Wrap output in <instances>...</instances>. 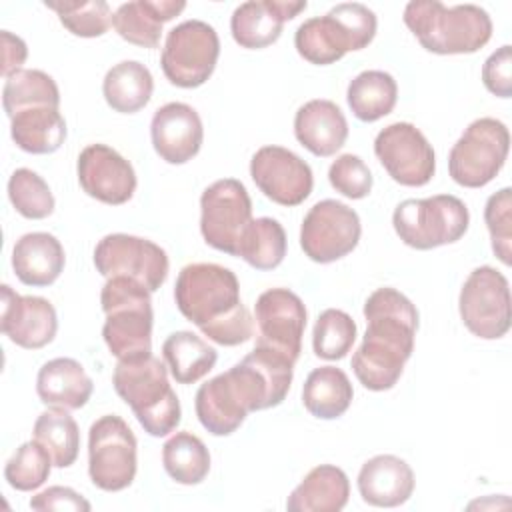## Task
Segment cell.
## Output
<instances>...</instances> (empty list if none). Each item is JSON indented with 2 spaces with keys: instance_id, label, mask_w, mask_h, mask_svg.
Segmentation results:
<instances>
[{
  "instance_id": "6da1fadb",
  "label": "cell",
  "mask_w": 512,
  "mask_h": 512,
  "mask_svg": "<svg viewBox=\"0 0 512 512\" xmlns=\"http://www.w3.org/2000/svg\"><path fill=\"white\" fill-rule=\"evenodd\" d=\"M364 318L366 334L352 356V370L364 388L384 392L396 386L414 352L418 310L402 292L384 286L366 298Z\"/></svg>"
},
{
  "instance_id": "7a4b0ae2",
  "label": "cell",
  "mask_w": 512,
  "mask_h": 512,
  "mask_svg": "<svg viewBox=\"0 0 512 512\" xmlns=\"http://www.w3.org/2000/svg\"><path fill=\"white\" fill-rule=\"evenodd\" d=\"M180 314L210 336L250 314L240 300V284L230 268L194 262L180 270L174 284Z\"/></svg>"
},
{
  "instance_id": "3957f363",
  "label": "cell",
  "mask_w": 512,
  "mask_h": 512,
  "mask_svg": "<svg viewBox=\"0 0 512 512\" xmlns=\"http://www.w3.org/2000/svg\"><path fill=\"white\" fill-rule=\"evenodd\" d=\"M402 18L420 46L440 56L474 54L492 38V20L476 4L446 6L438 0H412Z\"/></svg>"
},
{
  "instance_id": "277c9868",
  "label": "cell",
  "mask_w": 512,
  "mask_h": 512,
  "mask_svg": "<svg viewBox=\"0 0 512 512\" xmlns=\"http://www.w3.org/2000/svg\"><path fill=\"white\" fill-rule=\"evenodd\" d=\"M112 384L132 408L136 420L154 438L168 436L180 424V400L168 382V368L156 356L118 360Z\"/></svg>"
},
{
  "instance_id": "5b68a950",
  "label": "cell",
  "mask_w": 512,
  "mask_h": 512,
  "mask_svg": "<svg viewBox=\"0 0 512 512\" xmlns=\"http://www.w3.org/2000/svg\"><path fill=\"white\" fill-rule=\"evenodd\" d=\"M150 290L128 276L108 278L100 292L106 322L102 338L118 360H138L152 354V298Z\"/></svg>"
},
{
  "instance_id": "8992f818",
  "label": "cell",
  "mask_w": 512,
  "mask_h": 512,
  "mask_svg": "<svg viewBox=\"0 0 512 512\" xmlns=\"http://www.w3.org/2000/svg\"><path fill=\"white\" fill-rule=\"evenodd\" d=\"M376 14L360 2H340L324 16L304 20L296 34V52L310 64L328 66L346 52L366 48L376 36Z\"/></svg>"
},
{
  "instance_id": "52a82bcc",
  "label": "cell",
  "mask_w": 512,
  "mask_h": 512,
  "mask_svg": "<svg viewBox=\"0 0 512 512\" xmlns=\"http://www.w3.org/2000/svg\"><path fill=\"white\" fill-rule=\"evenodd\" d=\"M470 224L466 204L452 194L402 200L392 214L398 238L416 250H432L458 242Z\"/></svg>"
},
{
  "instance_id": "ba28073f",
  "label": "cell",
  "mask_w": 512,
  "mask_h": 512,
  "mask_svg": "<svg viewBox=\"0 0 512 512\" xmlns=\"http://www.w3.org/2000/svg\"><path fill=\"white\" fill-rule=\"evenodd\" d=\"M510 150L504 122L484 116L468 124L448 154V172L464 188H482L502 170Z\"/></svg>"
},
{
  "instance_id": "9c48e42d",
  "label": "cell",
  "mask_w": 512,
  "mask_h": 512,
  "mask_svg": "<svg viewBox=\"0 0 512 512\" xmlns=\"http://www.w3.org/2000/svg\"><path fill=\"white\" fill-rule=\"evenodd\" d=\"M136 436L116 414L100 416L88 430V474L96 488L120 492L128 488L138 470Z\"/></svg>"
},
{
  "instance_id": "30bf717a",
  "label": "cell",
  "mask_w": 512,
  "mask_h": 512,
  "mask_svg": "<svg viewBox=\"0 0 512 512\" xmlns=\"http://www.w3.org/2000/svg\"><path fill=\"white\" fill-rule=\"evenodd\" d=\"M220 56V38L204 20H186L174 26L162 48V72L178 88H198L214 72Z\"/></svg>"
},
{
  "instance_id": "8fae6325",
  "label": "cell",
  "mask_w": 512,
  "mask_h": 512,
  "mask_svg": "<svg viewBox=\"0 0 512 512\" xmlns=\"http://www.w3.org/2000/svg\"><path fill=\"white\" fill-rule=\"evenodd\" d=\"M464 326L482 340H498L508 334L512 322L510 286L506 276L492 266L474 268L458 296Z\"/></svg>"
},
{
  "instance_id": "7c38bea8",
  "label": "cell",
  "mask_w": 512,
  "mask_h": 512,
  "mask_svg": "<svg viewBox=\"0 0 512 512\" xmlns=\"http://www.w3.org/2000/svg\"><path fill=\"white\" fill-rule=\"evenodd\" d=\"M252 222V200L236 178L212 182L200 196V232L214 250L238 256V244Z\"/></svg>"
},
{
  "instance_id": "4fadbf2b",
  "label": "cell",
  "mask_w": 512,
  "mask_h": 512,
  "mask_svg": "<svg viewBox=\"0 0 512 512\" xmlns=\"http://www.w3.org/2000/svg\"><path fill=\"white\" fill-rule=\"evenodd\" d=\"M362 226L356 210L344 202L326 198L316 202L302 220L300 246L318 264H330L348 256L360 242Z\"/></svg>"
},
{
  "instance_id": "5bb4252c",
  "label": "cell",
  "mask_w": 512,
  "mask_h": 512,
  "mask_svg": "<svg viewBox=\"0 0 512 512\" xmlns=\"http://www.w3.org/2000/svg\"><path fill=\"white\" fill-rule=\"evenodd\" d=\"M94 266L108 280L128 276L156 292L168 278V254L156 242L132 234H108L94 248Z\"/></svg>"
},
{
  "instance_id": "9a60e30c",
  "label": "cell",
  "mask_w": 512,
  "mask_h": 512,
  "mask_svg": "<svg viewBox=\"0 0 512 512\" xmlns=\"http://www.w3.org/2000/svg\"><path fill=\"white\" fill-rule=\"evenodd\" d=\"M374 154L388 176L402 186H426L436 172L432 144L410 122H394L382 128L374 140Z\"/></svg>"
},
{
  "instance_id": "2e32d148",
  "label": "cell",
  "mask_w": 512,
  "mask_h": 512,
  "mask_svg": "<svg viewBox=\"0 0 512 512\" xmlns=\"http://www.w3.org/2000/svg\"><path fill=\"white\" fill-rule=\"evenodd\" d=\"M252 396L246 376L234 364L198 388L194 398L196 416L210 434L230 436L250 412H256V398Z\"/></svg>"
},
{
  "instance_id": "e0dca14e",
  "label": "cell",
  "mask_w": 512,
  "mask_h": 512,
  "mask_svg": "<svg viewBox=\"0 0 512 512\" xmlns=\"http://www.w3.org/2000/svg\"><path fill=\"white\" fill-rule=\"evenodd\" d=\"M306 316V306L296 292L288 288H270L262 292L254 306V320L258 326L256 344L268 346L296 364L302 352Z\"/></svg>"
},
{
  "instance_id": "ac0fdd59",
  "label": "cell",
  "mask_w": 512,
  "mask_h": 512,
  "mask_svg": "<svg viewBox=\"0 0 512 512\" xmlns=\"http://www.w3.org/2000/svg\"><path fill=\"white\" fill-rule=\"evenodd\" d=\"M250 176L258 190L280 206L302 204L314 186L312 168L282 146L258 148L250 160Z\"/></svg>"
},
{
  "instance_id": "d6986e66",
  "label": "cell",
  "mask_w": 512,
  "mask_h": 512,
  "mask_svg": "<svg viewBox=\"0 0 512 512\" xmlns=\"http://www.w3.org/2000/svg\"><path fill=\"white\" fill-rule=\"evenodd\" d=\"M76 174L90 198L110 206L126 204L138 184L132 164L106 144L86 146L78 156Z\"/></svg>"
},
{
  "instance_id": "ffe728a7",
  "label": "cell",
  "mask_w": 512,
  "mask_h": 512,
  "mask_svg": "<svg viewBox=\"0 0 512 512\" xmlns=\"http://www.w3.org/2000/svg\"><path fill=\"white\" fill-rule=\"evenodd\" d=\"M0 292L2 334L26 350L48 346L58 332V316L54 306L42 296H20L8 284H2Z\"/></svg>"
},
{
  "instance_id": "44dd1931",
  "label": "cell",
  "mask_w": 512,
  "mask_h": 512,
  "mask_svg": "<svg viewBox=\"0 0 512 512\" xmlns=\"http://www.w3.org/2000/svg\"><path fill=\"white\" fill-rule=\"evenodd\" d=\"M150 138L156 154L164 162L186 164L202 148L204 126L190 104L168 102L154 112Z\"/></svg>"
},
{
  "instance_id": "7402d4cb",
  "label": "cell",
  "mask_w": 512,
  "mask_h": 512,
  "mask_svg": "<svg viewBox=\"0 0 512 512\" xmlns=\"http://www.w3.org/2000/svg\"><path fill=\"white\" fill-rule=\"evenodd\" d=\"M306 0H252L234 8L230 32L234 42L246 50H260L274 44L284 22L306 10Z\"/></svg>"
},
{
  "instance_id": "603a6c76",
  "label": "cell",
  "mask_w": 512,
  "mask_h": 512,
  "mask_svg": "<svg viewBox=\"0 0 512 512\" xmlns=\"http://www.w3.org/2000/svg\"><path fill=\"white\" fill-rule=\"evenodd\" d=\"M414 472L406 460L394 454H378L366 460L358 472L362 500L378 508H396L414 492Z\"/></svg>"
},
{
  "instance_id": "cb8c5ba5",
  "label": "cell",
  "mask_w": 512,
  "mask_h": 512,
  "mask_svg": "<svg viewBox=\"0 0 512 512\" xmlns=\"http://www.w3.org/2000/svg\"><path fill=\"white\" fill-rule=\"evenodd\" d=\"M296 140L314 156H334L348 138V122L344 112L332 100H310L302 104L294 116Z\"/></svg>"
},
{
  "instance_id": "d4e9b609",
  "label": "cell",
  "mask_w": 512,
  "mask_h": 512,
  "mask_svg": "<svg viewBox=\"0 0 512 512\" xmlns=\"http://www.w3.org/2000/svg\"><path fill=\"white\" fill-rule=\"evenodd\" d=\"M236 366L246 376L254 398L256 412L268 410L284 402L288 396L292 378H294V362L284 354L256 344L250 354H246Z\"/></svg>"
},
{
  "instance_id": "484cf974",
  "label": "cell",
  "mask_w": 512,
  "mask_h": 512,
  "mask_svg": "<svg viewBox=\"0 0 512 512\" xmlns=\"http://www.w3.org/2000/svg\"><path fill=\"white\" fill-rule=\"evenodd\" d=\"M66 264L60 240L48 232H28L12 248V268L26 286H50L58 280Z\"/></svg>"
},
{
  "instance_id": "4316f807",
  "label": "cell",
  "mask_w": 512,
  "mask_h": 512,
  "mask_svg": "<svg viewBox=\"0 0 512 512\" xmlns=\"http://www.w3.org/2000/svg\"><path fill=\"white\" fill-rule=\"evenodd\" d=\"M186 8L182 0H136L120 4L112 16V26L122 40L142 48L160 44L162 26Z\"/></svg>"
},
{
  "instance_id": "83f0119b",
  "label": "cell",
  "mask_w": 512,
  "mask_h": 512,
  "mask_svg": "<svg viewBox=\"0 0 512 512\" xmlns=\"http://www.w3.org/2000/svg\"><path fill=\"white\" fill-rule=\"evenodd\" d=\"M94 390L92 378L74 358H54L42 364L36 376V392L50 408L78 410L86 406Z\"/></svg>"
},
{
  "instance_id": "f1b7e54d",
  "label": "cell",
  "mask_w": 512,
  "mask_h": 512,
  "mask_svg": "<svg viewBox=\"0 0 512 512\" xmlns=\"http://www.w3.org/2000/svg\"><path fill=\"white\" fill-rule=\"evenodd\" d=\"M350 482L342 468L320 464L312 468L286 500L290 512H340L348 504Z\"/></svg>"
},
{
  "instance_id": "f546056e",
  "label": "cell",
  "mask_w": 512,
  "mask_h": 512,
  "mask_svg": "<svg viewBox=\"0 0 512 512\" xmlns=\"http://www.w3.org/2000/svg\"><path fill=\"white\" fill-rule=\"evenodd\" d=\"M10 136L28 154H52L66 140V120L60 108H28L10 118Z\"/></svg>"
},
{
  "instance_id": "4dcf8cb0",
  "label": "cell",
  "mask_w": 512,
  "mask_h": 512,
  "mask_svg": "<svg viewBox=\"0 0 512 512\" xmlns=\"http://www.w3.org/2000/svg\"><path fill=\"white\" fill-rule=\"evenodd\" d=\"M154 92V78L150 70L138 60H124L114 64L104 80L102 94L106 104L120 114H134L142 110Z\"/></svg>"
},
{
  "instance_id": "1f68e13d",
  "label": "cell",
  "mask_w": 512,
  "mask_h": 512,
  "mask_svg": "<svg viewBox=\"0 0 512 512\" xmlns=\"http://www.w3.org/2000/svg\"><path fill=\"white\" fill-rule=\"evenodd\" d=\"M352 398L354 390L350 378L336 366L314 368L302 388L304 408L320 420H334L342 416L350 408Z\"/></svg>"
},
{
  "instance_id": "d6a6232c",
  "label": "cell",
  "mask_w": 512,
  "mask_h": 512,
  "mask_svg": "<svg viewBox=\"0 0 512 512\" xmlns=\"http://www.w3.org/2000/svg\"><path fill=\"white\" fill-rule=\"evenodd\" d=\"M162 356L178 384H194L216 364V350L188 330L172 332L162 344Z\"/></svg>"
},
{
  "instance_id": "836d02e7",
  "label": "cell",
  "mask_w": 512,
  "mask_h": 512,
  "mask_svg": "<svg viewBox=\"0 0 512 512\" xmlns=\"http://www.w3.org/2000/svg\"><path fill=\"white\" fill-rule=\"evenodd\" d=\"M398 100V84L384 70H364L350 80L346 102L362 122H376L388 116Z\"/></svg>"
},
{
  "instance_id": "e575fe53",
  "label": "cell",
  "mask_w": 512,
  "mask_h": 512,
  "mask_svg": "<svg viewBox=\"0 0 512 512\" xmlns=\"http://www.w3.org/2000/svg\"><path fill=\"white\" fill-rule=\"evenodd\" d=\"M162 464L174 482L194 486L210 472V452L192 432H176L162 446Z\"/></svg>"
},
{
  "instance_id": "d590c367",
  "label": "cell",
  "mask_w": 512,
  "mask_h": 512,
  "mask_svg": "<svg viewBox=\"0 0 512 512\" xmlns=\"http://www.w3.org/2000/svg\"><path fill=\"white\" fill-rule=\"evenodd\" d=\"M2 106L8 118L36 106L60 108V90L50 74L22 68L6 78L2 90Z\"/></svg>"
},
{
  "instance_id": "8d00e7d4",
  "label": "cell",
  "mask_w": 512,
  "mask_h": 512,
  "mask_svg": "<svg viewBox=\"0 0 512 512\" xmlns=\"http://www.w3.org/2000/svg\"><path fill=\"white\" fill-rule=\"evenodd\" d=\"M286 232L274 218H252L238 244V256L256 270H274L286 256Z\"/></svg>"
},
{
  "instance_id": "74e56055",
  "label": "cell",
  "mask_w": 512,
  "mask_h": 512,
  "mask_svg": "<svg viewBox=\"0 0 512 512\" xmlns=\"http://www.w3.org/2000/svg\"><path fill=\"white\" fill-rule=\"evenodd\" d=\"M64 408L44 410L34 422V440H38L56 468H68L76 462L80 450V430L76 420Z\"/></svg>"
},
{
  "instance_id": "f35d334b",
  "label": "cell",
  "mask_w": 512,
  "mask_h": 512,
  "mask_svg": "<svg viewBox=\"0 0 512 512\" xmlns=\"http://www.w3.org/2000/svg\"><path fill=\"white\" fill-rule=\"evenodd\" d=\"M356 322L350 314L338 308L320 312L312 332L314 354L322 360H342L356 342Z\"/></svg>"
},
{
  "instance_id": "ab89813d",
  "label": "cell",
  "mask_w": 512,
  "mask_h": 512,
  "mask_svg": "<svg viewBox=\"0 0 512 512\" xmlns=\"http://www.w3.org/2000/svg\"><path fill=\"white\" fill-rule=\"evenodd\" d=\"M54 462L48 450L38 442L30 440L16 448L4 466V478L10 488L18 492H32L40 488L52 470Z\"/></svg>"
},
{
  "instance_id": "60d3db41",
  "label": "cell",
  "mask_w": 512,
  "mask_h": 512,
  "mask_svg": "<svg viewBox=\"0 0 512 512\" xmlns=\"http://www.w3.org/2000/svg\"><path fill=\"white\" fill-rule=\"evenodd\" d=\"M8 198L14 210L28 220H42L54 212V196L46 180L30 168H18L8 180Z\"/></svg>"
},
{
  "instance_id": "b9f144b4",
  "label": "cell",
  "mask_w": 512,
  "mask_h": 512,
  "mask_svg": "<svg viewBox=\"0 0 512 512\" xmlns=\"http://www.w3.org/2000/svg\"><path fill=\"white\" fill-rule=\"evenodd\" d=\"M46 8L58 14L60 24L74 36L96 38L112 26V10L104 0L90 2H44Z\"/></svg>"
},
{
  "instance_id": "7bdbcfd3",
  "label": "cell",
  "mask_w": 512,
  "mask_h": 512,
  "mask_svg": "<svg viewBox=\"0 0 512 512\" xmlns=\"http://www.w3.org/2000/svg\"><path fill=\"white\" fill-rule=\"evenodd\" d=\"M484 222L490 232L492 252L506 266L512 264V190L494 192L484 206Z\"/></svg>"
},
{
  "instance_id": "ee69618b",
  "label": "cell",
  "mask_w": 512,
  "mask_h": 512,
  "mask_svg": "<svg viewBox=\"0 0 512 512\" xmlns=\"http://www.w3.org/2000/svg\"><path fill=\"white\" fill-rule=\"evenodd\" d=\"M330 186L350 200H362L372 190V172L356 154L338 156L328 168Z\"/></svg>"
},
{
  "instance_id": "f6af8a7d",
  "label": "cell",
  "mask_w": 512,
  "mask_h": 512,
  "mask_svg": "<svg viewBox=\"0 0 512 512\" xmlns=\"http://www.w3.org/2000/svg\"><path fill=\"white\" fill-rule=\"evenodd\" d=\"M482 82L486 90L498 98L512 96V48L508 44L486 58L482 66Z\"/></svg>"
},
{
  "instance_id": "bcb514c9",
  "label": "cell",
  "mask_w": 512,
  "mask_h": 512,
  "mask_svg": "<svg viewBox=\"0 0 512 512\" xmlns=\"http://www.w3.org/2000/svg\"><path fill=\"white\" fill-rule=\"evenodd\" d=\"M32 510H72V512H88L92 506L90 502L78 494L74 488L68 486H48L46 490L38 492L30 498Z\"/></svg>"
},
{
  "instance_id": "7dc6e473",
  "label": "cell",
  "mask_w": 512,
  "mask_h": 512,
  "mask_svg": "<svg viewBox=\"0 0 512 512\" xmlns=\"http://www.w3.org/2000/svg\"><path fill=\"white\" fill-rule=\"evenodd\" d=\"M0 40H2V76L8 78L10 74L22 70V64L28 58V48L20 36L8 30L0 32Z\"/></svg>"
}]
</instances>
